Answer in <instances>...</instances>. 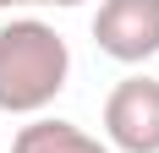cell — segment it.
<instances>
[{
    "label": "cell",
    "instance_id": "cell-1",
    "mask_svg": "<svg viewBox=\"0 0 159 153\" xmlns=\"http://www.w3.org/2000/svg\"><path fill=\"white\" fill-rule=\"evenodd\" d=\"M71 82V44L44 16L0 22V115H44Z\"/></svg>",
    "mask_w": 159,
    "mask_h": 153
},
{
    "label": "cell",
    "instance_id": "cell-2",
    "mask_svg": "<svg viewBox=\"0 0 159 153\" xmlns=\"http://www.w3.org/2000/svg\"><path fill=\"white\" fill-rule=\"evenodd\" d=\"M104 142L110 153H159V76L132 71L104 93Z\"/></svg>",
    "mask_w": 159,
    "mask_h": 153
},
{
    "label": "cell",
    "instance_id": "cell-3",
    "mask_svg": "<svg viewBox=\"0 0 159 153\" xmlns=\"http://www.w3.org/2000/svg\"><path fill=\"white\" fill-rule=\"evenodd\" d=\"M93 44L115 66H143L159 55V0H99Z\"/></svg>",
    "mask_w": 159,
    "mask_h": 153
},
{
    "label": "cell",
    "instance_id": "cell-4",
    "mask_svg": "<svg viewBox=\"0 0 159 153\" xmlns=\"http://www.w3.org/2000/svg\"><path fill=\"white\" fill-rule=\"evenodd\" d=\"M11 153H110V142L82 131L77 120H61V115H33L28 126H16Z\"/></svg>",
    "mask_w": 159,
    "mask_h": 153
},
{
    "label": "cell",
    "instance_id": "cell-5",
    "mask_svg": "<svg viewBox=\"0 0 159 153\" xmlns=\"http://www.w3.org/2000/svg\"><path fill=\"white\" fill-rule=\"evenodd\" d=\"M28 6H61V11H71V6H82V0H28Z\"/></svg>",
    "mask_w": 159,
    "mask_h": 153
},
{
    "label": "cell",
    "instance_id": "cell-6",
    "mask_svg": "<svg viewBox=\"0 0 159 153\" xmlns=\"http://www.w3.org/2000/svg\"><path fill=\"white\" fill-rule=\"evenodd\" d=\"M16 6H28V0H0V11H16Z\"/></svg>",
    "mask_w": 159,
    "mask_h": 153
}]
</instances>
